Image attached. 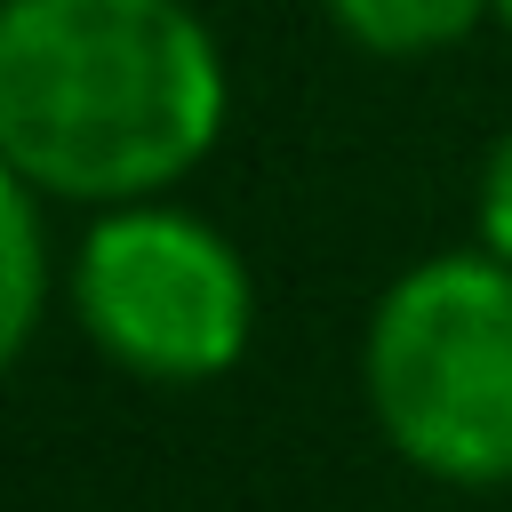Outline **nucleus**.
I'll list each match as a JSON object with an SVG mask.
<instances>
[{
	"instance_id": "f257e3e1",
	"label": "nucleus",
	"mask_w": 512,
	"mask_h": 512,
	"mask_svg": "<svg viewBox=\"0 0 512 512\" xmlns=\"http://www.w3.org/2000/svg\"><path fill=\"white\" fill-rule=\"evenodd\" d=\"M224 48L184 0H0V168L120 208L224 136Z\"/></svg>"
},
{
	"instance_id": "0eeeda50",
	"label": "nucleus",
	"mask_w": 512,
	"mask_h": 512,
	"mask_svg": "<svg viewBox=\"0 0 512 512\" xmlns=\"http://www.w3.org/2000/svg\"><path fill=\"white\" fill-rule=\"evenodd\" d=\"M496 24H504V32H512V0H496Z\"/></svg>"
},
{
	"instance_id": "423d86ee",
	"label": "nucleus",
	"mask_w": 512,
	"mask_h": 512,
	"mask_svg": "<svg viewBox=\"0 0 512 512\" xmlns=\"http://www.w3.org/2000/svg\"><path fill=\"white\" fill-rule=\"evenodd\" d=\"M480 248L512 264V128L488 144V168H480Z\"/></svg>"
},
{
	"instance_id": "f03ea898",
	"label": "nucleus",
	"mask_w": 512,
	"mask_h": 512,
	"mask_svg": "<svg viewBox=\"0 0 512 512\" xmlns=\"http://www.w3.org/2000/svg\"><path fill=\"white\" fill-rule=\"evenodd\" d=\"M360 384L416 472L448 488L512 480V264L496 248L408 264L368 312Z\"/></svg>"
},
{
	"instance_id": "7ed1b4c3",
	"label": "nucleus",
	"mask_w": 512,
	"mask_h": 512,
	"mask_svg": "<svg viewBox=\"0 0 512 512\" xmlns=\"http://www.w3.org/2000/svg\"><path fill=\"white\" fill-rule=\"evenodd\" d=\"M72 312L96 336V352L120 360L128 376L208 384L248 352L256 288L216 224L120 200L88 224L72 256Z\"/></svg>"
},
{
	"instance_id": "39448f33",
	"label": "nucleus",
	"mask_w": 512,
	"mask_h": 512,
	"mask_svg": "<svg viewBox=\"0 0 512 512\" xmlns=\"http://www.w3.org/2000/svg\"><path fill=\"white\" fill-rule=\"evenodd\" d=\"M40 184L0 168V352L24 360L40 304H48V224H40Z\"/></svg>"
},
{
	"instance_id": "20e7f679",
	"label": "nucleus",
	"mask_w": 512,
	"mask_h": 512,
	"mask_svg": "<svg viewBox=\"0 0 512 512\" xmlns=\"http://www.w3.org/2000/svg\"><path fill=\"white\" fill-rule=\"evenodd\" d=\"M488 16H496V0H328V24L344 32V48L384 56V64L464 48Z\"/></svg>"
}]
</instances>
